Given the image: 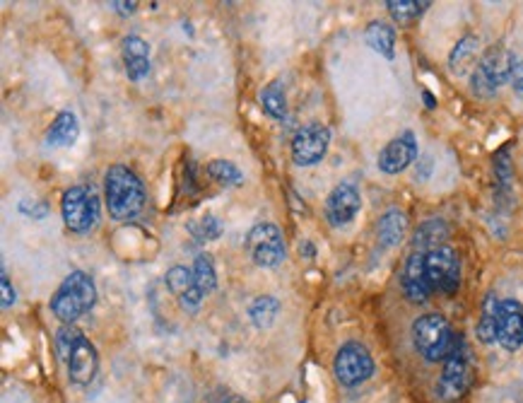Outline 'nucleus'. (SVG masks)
<instances>
[{"label": "nucleus", "mask_w": 523, "mask_h": 403, "mask_svg": "<svg viewBox=\"0 0 523 403\" xmlns=\"http://www.w3.org/2000/svg\"><path fill=\"white\" fill-rule=\"evenodd\" d=\"M106 208L116 222L135 220L145 208V186L126 165H113L104 175Z\"/></svg>", "instance_id": "obj_1"}, {"label": "nucleus", "mask_w": 523, "mask_h": 403, "mask_svg": "<svg viewBox=\"0 0 523 403\" xmlns=\"http://www.w3.org/2000/svg\"><path fill=\"white\" fill-rule=\"evenodd\" d=\"M56 343H59L60 358L66 360L70 381L80 384V387H87V384L95 380V374H97L99 370L97 348H95L90 343V338H87L80 328L73 327V324L60 327L59 336H56Z\"/></svg>", "instance_id": "obj_2"}, {"label": "nucleus", "mask_w": 523, "mask_h": 403, "mask_svg": "<svg viewBox=\"0 0 523 403\" xmlns=\"http://www.w3.org/2000/svg\"><path fill=\"white\" fill-rule=\"evenodd\" d=\"M97 305V285L83 271H73L66 275L59 290L51 297V312L63 324H73Z\"/></svg>", "instance_id": "obj_3"}, {"label": "nucleus", "mask_w": 523, "mask_h": 403, "mask_svg": "<svg viewBox=\"0 0 523 403\" xmlns=\"http://www.w3.org/2000/svg\"><path fill=\"white\" fill-rule=\"evenodd\" d=\"M412 343L427 363H441L456 343V334L441 314H422L412 324Z\"/></svg>", "instance_id": "obj_4"}, {"label": "nucleus", "mask_w": 523, "mask_h": 403, "mask_svg": "<svg viewBox=\"0 0 523 403\" xmlns=\"http://www.w3.org/2000/svg\"><path fill=\"white\" fill-rule=\"evenodd\" d=\"M516 68L514 54L509 51L507 46H492L487 49L482 58L478 61L475 70L471 76V87L478 97H492L497 94L501 85L511 80V73Z\"/></svg>", "instance_id": "obj_5"}, {"label": "nucleus", "mask_w": 523, "mask_h": 403, "mask_svg": "<svg viewBox=\"0 0 523 403\" xmlns=\"http://www.w3.org/2000/svg\"><path fill=\"white\" fill-rule=\"evenodd\" d=\"M60 215H63V222L70 232L87 235L97 228L99 218H102L99 196L87 186H70L60 201Z\"/></svg>", "instance_id": "obj_6"}, {"label": "nucleus", "mask_w": 523, "mask_h": 403, "mask_svg": "<svg viewBox=\"0 0 523 403\" xmlns=\"http://www.w3.org/2000/svg\"><path fill=\"white\" fill-rule=\"evenodd\" d=\"M473 381V358H471V348H468V343L456 336V343H454V348L444 360V372L439 377V396L444 401H456L461 396L468 391Z\"/></svg>", "instance_id": "obj_7"}, {"label": "nucleus", "mask_w": 523, "mask_h": 403, "mask_svg": "<svg viewBox=\"0 0 523 403\" xmlns=\"http://www.w3.org/2000/svg\"><path fill=\"white\" fill-rule=\"evenodd\" d=\"M247 251L256 266L277 268L287 259L283 229L273 222H258L247 235Z\"/></svg>", "instance_id": "obj_8"}, {"label": "nucleus", "mask_w": 523, "mask_h": 403, "mask_svg": "<svg viewBox=\"0 0 523 403\" xmlns=\"http://www.w3.org/2000/svg\"><path fill=\"white\" fill-rule=\"evenodd\" d=\"M427 278L434 292L454 295L461 285V259L451 246H437L425 254Z\"/></svg>", "instance_id": "obj_9"}, {"label": "nucleus", "mask_w": 523, "mask_h": 403, "mask_svg": "<svg viewBox=\"0 0 523 403\" xmlns=\"http://www.w3.org/2000/svg\"><path fill=\"white\" fill-rule=\"evenodd\" d=\"M333 372L343 387H359L374 374L372 353L357 341L345 343L333 360Z\"/></svg>", "instance_id": "obj_10"}, {"label": "nucleus", "mask_w": 523, "mask_h": 403, "mask_svg": "<svg viewBox=\"0 0 523 403\" xmlns=\"http://www.w3.org/2000/svg\"><path fill=\"white\" fill-rule=\"evenodd\" d=\"M330 145V130L319 121H311L292 138V160L299 167H314L326 157Z\"/></svg>", "instance_id": "obj_11"}, {"label": "nucleus", "mask_w": 523, "mask_h": 403, "mask_svg": "<svg viewBox=\"0 0 523 403\" xmlns=\"http://www.w3.org/2000/svg\"><path fill=\"white\" fill-rule=\"evenodd\" d=\"M359 208H362V196L357 186L352 182H340L326 198L323 213L330 228H345L357 218Z\"/></svg>", "instance_id": "obj_12"}, {"label": "nucleus", "mask_w": 523, "mask_h": 403, "mask_svg": "<svg viewBox=\"0 0 523 403\" xmlns=\"http://www.w3.org/2000/svg\"><path fill=\"white\" fill-rule=\"evenodd\" d=\"M415 160H418V138L412 130H405L379 153V169L383 175H401Z\"/></svg>", "instance_id": "obj_13"}, {"label": "nucleus", "mask_w": 523, "mask_h": 403, "mask_svg": "<svg viewBox=\"0 0 523 403\" xmlns=\"http://www.w3.org/2000/svg\"><path fill=\"white\" fill-rule=\"evenodd\" d=\"M497 343L514 353L523 345V305L516 300H501L497 317Z\"/></svg>", "instance_id": "obj_14"}, {"label": "nucleus", "mask_w": 523, "mask_h": 403, "mask_svg": "<svg viewBox=\"0 0 523 403\" xmlns=\"http://www.w3.org/2000/svg\"><path fill=\"white\" fill-rule=\"evenodd\" d=\"M401 288L410 302H427L434 295L429 278H427L425 266V251H412L408 261H405L403 275H401Z\"/></svg>", "instance_id": "obj_15"}, {"label": "nucleus", "mask_w": 523, "mask_h": 403, "mask_svg": "<svg viewBox=\"0 0 523 403\" xmlns=\"http://www.w3.org/2000/svg\"><path fill=\"white\" fill-rule=\"evenodd\" d=\"M167 288L172 290V295L176 297V302L181 305V309L186 312H198V307L203 305L205 295L198 288V282L194 278V271L184 266H172L165 275Z\"/></svg>", "instance_id": "obj_16"}, {"label": "nucleus", "mask_w": 523, "mask_h": 403, "mask_svg": "<svg viewBox=\"0 0 523 403\" xmlns=\"http://www.w3.org/2000/svg\"><path fill=\"white\" fill-rule=\"evenodd\" d=\"M121 56H123V66H126L128 80L140 83L142 77L149 76V44L145 39L135 37V34L123 39Z\"/></svg>", "instance_id": "obj_17"}, {"label": "nucleus", "mask_w": 523, "mask_h": 403, "mask_svg": "<svg viewBox=\"0 0 523 403\" xmlns=\"http://www.w3.org/2000/svg\"><path fill=\"white\" fill-rule=\"evenodd\" d=\"M77 138H80V123L73 112H60L53 119L51 129L46 130V145L51 148H70L77 143Z\"/></svg>", "instance_id": "obj_18"}, {"label": "nucleus", "mask_w": 523, "mask_h": 403, "mask_svg": "<svg viewBox=\"0 0 523 403\" xmlns=\"http://www.w3.org/2000/svg\"><path fill=\"white\" fill-rule=\"evenodd\" d=\"M405 229H408V215L398 208H391L376 222V239L382 246H398L403 242Z\"/></svg>", "instance_id": "obj_19"}, {"label": "nucleus", "mask_w": 523, "mask_h": 403, "mask_svg": "<svg viewBox=\"0 0 523 403\" xmlns=\"http://www.w3.org/2000/svg\"><path fill=\"white\" fill-rule=\"evenodd\" d=\"M365 41L383 58L396 56V30L386 22H372L365 30Z\"/></svg>", "instance_id": "obj_20"}, {"label": "nucleus", "mask_w": 523, "mask_h": 403, "mask_svg": "<svg viewBox=\"0 0 523 403\" xmlns=\"http://www.w3.org/2000/svg\"><path fill=\"white\" fill-rule=\"evenodd\" d=\"M277 314H280V300L273 295L256 297L251 307H248V319L256 328H268L275 324Z\"/></svg>", "instance_id": "obj_21"}, {"label": "nucleus", "mask_w": 523, "mask_h": 403, "mask_svg": "<svg viewBox=\"0 0 523 403\" xmlns=\"http://www.w3.org/2000/svg\"><path fill=\"white\" fill-rule=\"evenodd\" d=\"M500 297L490 292L482 302V317L478 321V338L482 343H494L497 341V317H500Z\"/></svg>", "instance_id": "obj_22"}, {"label": "nucleus", "mask_w": 523, "mask_h": 403, "mask_svg": "<svg viewBox=\"0 0 523 403\" xmlns=\"http://www.w3.org/2000/svg\"><path fill=\"white\" fill-rule=\"evenodd\" d=\"M448 237V228L441 220H427L425 225H419L418 232H415V251H432L437 246H444V239Z\"/></svg>", "instance_id": "obj_23"}, {"label": "nucleus", "mask_w": 523, "mask_h": 403, "mask_svg": "<svg viewBox=\"0 0 523 403\" xmlns=\"http://www.w3.org/2000/svg\"><path fill=\"white\" fill-rule=\"evenodd\" d=\"M261 104L263 112L270 116V119H284L287 114V97H284V87L280 80H273L261 90Z\"/></svg>", "instance_id": "obj_24"}, {"label": "nucleus", "mask_w": 523, "mask_h": 403, "mask_svg": "<svg viewBox=\"0 0 523 403\" xmlns=\"http://www.w3.org/2000/svg\"><path fill=\"white\" fill-rule=\"evenodd\" d=\"M208 175L212 182H217L220 186H227V189L244 184V172L230 160H212L208 165Z\"/></svg>", "instance_id": "obj_25"}, {"label": "nucleus", "mask_w": 523, "mask_h": 403, "mask_svg": "<svg viewBox=\"0 0 523 403\" xmlns=\"http://www.w3.org/2000/svg\"><path fill=\"white\" fill-rule=\"evenodd\" d=\"M391 17L401 24H408L412 20H418L419 15H425V10L429 8L427 0H386Z\"/></svg>", "instance_id": "obj_26"}, {"label": "nucleus", "mask_w": 523, "mask_h": 403, "mask_svg": "<svg viewBox=\"0 0 523 403\" xmlns=\"http://www.w3.org/2000/svg\"><path fill=\"white\" fill-rule=\"evenodd\" d=\"M194 278L198 282L203 295H210L212 290L217 288V271H215V261L210 254H198L194 261Z\"/></svg>", "instance_id": "obj_27"}, {"label": "nucleus", "mask_w": 523, "mask_h": 403, "mask_svg": "<svg viewBox=\"0 0 523 403\" xmlns=\"http://www.w3.org/2000/svg\"><path fill=\"white\" fill-rule=\"evenodd\" d=\"M188 232L195 242H215L217 237L222 235V225L212 213L201 215L198 220L188 222Z\"/></svg>", "instance_id": "obj_28"}, {"label": "nucleus", "mask_w": 523, "mask_h": 403, "mask_svg": "<svg viewBox=\"0 0 523 403\" xmlns=\"http://www.w3.org/2000/svg\"><path fill=\"white\" fill-rule=\"evenodd\" d=\"M475 51H478V37H464L461 41L456 44V49L451 51V56H448V68L454 70V73H464L465 63L471 61L473 56H475Z\"/></svg>", "instance_id": "obj_29"}, {"label": "nucleus", "mask_w": 523, "mask_h": 403, "mask_svg": "<svg viewBox=\"0 0 523 403\" xmlns=\"http://www.w3.org/2000/svg\"><path fill=\"white\" fill-rule=\"evenodd\" d=\"M0 292H3V309H8V307L15 305V288L10 285V278L5 273V268H3V273H0Z\"/></svg>", "instance_id": "obj_30"}, {"label": "nucleus", "mask_w": 523, "mask_h": 403, "mask_svg": "<svg viewBox=\"0 0 523 403\" xmlns=\"http://www.w3.org/2000/svg\"><path fill=\"white\" fill-rule=\"evenodd\" d=\"M20 213L32 215V220H41V218H46V213H49V208H46L44 203H34V201H32L30 206L27 201H23V203H20Z\"/></svg>", "instance_id": "obj_31"}, {"label": "nucleus", "mask_w": 523, "mask_h": 403, "mask_svg": "<svg viewBox=\"0 0 523 403\" xmlns=\"http://www.w3.org/2000/svg\"><path fill=\"white\" fill-rule=\"evenodd\" d=\"M511 87H514L516 94L523 99V61L516 63L514 73H511Z\"/></svg>", "instance_id": "obj_32"}, {"label": "nucleus", "mask_w": 523, "mask_h": 403, "mask_svg": "<svg viewBox=\"0 0 523 403\" xmlns=\"http://www.w3.org/2000/svg\"><path fill=\"white\" fill-rule=\"evenodd\" d=\"M135 5H138V3H112V8H116L119 10V13H123V15H131V13H135Z\"/></svg>", "instance_id": "obj_33"}, {"label": "nucleus", "mask_w": 523, "mask_h": 403, "mask_svg": "<svg viewBox=\"0 0 523 403\" xmlns=\"http://www.w3.org/2000/svg\"><path fill=\"white\" fill-rule=\"evenodd\" d=\"M222 403H248L247 399H239V396H227Z\"/></svg>", "instance_id": "obj_34"}, {"label": "nucleus", "mask_w": 523, "mask_h": 403, "mask_svg": "<svg viewBox=\"0 0 523 403\" xmlns=\"http://www.w3.org/2000/svg\"><path fill=\"white\" fill-rule=\"evenodd\" d=\"M425 102H427V107H429V109L437 107V102H434V97L429 94V92H425Z\"/></svg>", "instance_id": "obj_35"}]
</instances>
